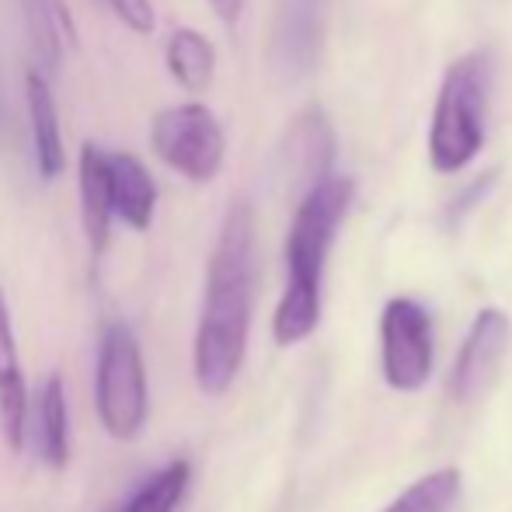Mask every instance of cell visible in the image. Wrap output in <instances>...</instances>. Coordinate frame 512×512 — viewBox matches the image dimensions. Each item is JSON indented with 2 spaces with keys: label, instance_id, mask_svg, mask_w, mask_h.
<instances>
[{
  "label": "cell",
  "instance_id": "d6986e66",
  "mask_svg": "<svg viewBox=\"0 0 512 512\" xmlns=\"http://www.w3.org/2000/svg\"><path fill=\"white\" fill-rule=\"evenodd\" d=\"M108 4L122 18V25H129L133 32H150L154 28V4L150 0H108Z\"/></svg>",
  "mask_w": 512,
  "mask_h": 512
},
{
  "label": "cell",
  "instance_id": "e0dca14e",
  "mask_svg": "<svg viewBox=\"0 0 512 512\" xmlns=\"http://www.w3.org/2000/svg\"><path fill=\"white\" fill-rule=\"evenodd\" d=\"M457 499H460V471L457 467H443V471H432L425 478H418L384 512H453Z\"/></svg>",
  "mask_w": 512,
  "mask_h": 512
},
{
  "label": "cell",
  "instance_id": "2e32d148",
  "mask_svg": "<svg viewBox=\"0 0 512 512\" xmlns=\"http://www.w3.org/2000/svg\"><path fill=\"white\" fill-rule=\"evenodd\" d=\"M164 60H168L171 77L189 91L209 88V81H213V74H216L213 42H209L203 32H196V28H175L168 39Z\"/></svg>",
  "mask_w": 512,
  "mask_h": 512
},
{
  "label": "cell",
  "instance_id": "9a60e30c",
  "mask_svg": "<svg viewBox=\"0 0 512 512\" xmlns=\"http://www.w3.org/2000/svg\"><path fill=\"white\" fill-rule=\"evenodd\" d=\"M35 439H39L42 464L53 467V471H63L70 460V429H67V391H63L60 373H53L39 391Z\"/></svg>",
  "mask_w": 512,
  "mask_h": 512
},
{
  "label": "cell",
  "instance_id": "5b68a950",
  "mask_svg": "<svg viewBox=\"0 0 512 512\" xmlns=\"http://www.w3.org/2000/svg\"><path fill=\"white\" fill-rule=\"evenodd\" d=\"M150 147L171 171L199 185L220 175L227 154L223 126L206 105H175L157 112L150 122Z\"/></svg>",
  "mask_w": 512,
  "mask_h": 512
},
{
  "label": "cell",
  "instance_id": "8fae6325",
  "mask_svg": "<svg viewBox=\"0 0 512 512\" xmlns=\"http://www.w3.org/2000/svg\"><path fill=\"white\" fill-rule=\"evenodd\" d=\"M77 182H81V216H84V234H88L91 255L102 258L108 248V230H112V178H108V150L84 143L81 147V168H77Z\"/></svg>",
  "mask_w": 512,
  "mask_h": 512
},
{
  "label": "cell",
  "instance_id": "ba28073f",
  "mask_svg": "<svg viewBox=\"0 0 512 512\" xmlns=\"http://www.w3.org/2000/svg\"><path fill=\"white\" fill-rule=\"evenodd\" d=\"M324 4L328 0H279L272 28V67L286 81L304 77L317 63L324 35Z\"/></svg>",
  "mask_w": 512,
  "mask_h": 512
},
{
  "label": "cell",
  "instance_id": "ffe728a7",
  "mask_svg": "<svg viewBox=\"0 0 512 512\" xmlns=\"http://www.w3.org/2000/svg\"><path fill=\"white\" fill-rule=\"evenodd\" d=\"M209 7H213L216 14H220L227 25H237V18H241V7L244 0H209Z\"/></svg>",
  "mask_w": 512,
  "mask_h": 512
},
{
  "label": "cell",
  "instance_id": "30bf717a",
  "mask_svg": "<svg viewBox=\"0 0 512 512\" xmlns=\"http://www.w3.org/2000/svg\"><path fill=\"white\" fill-rule=\"evenodd\" d=\"M0 422H4V436L11 450L21 453L28 439V387L25 373H21L18 342H14L4 290H0Z\"/></svg>",
  "mask_w": 512,
  "mask_h": 512
},
{
  "label": "cell",
  "instance_id": "7c38bea8",
  "mask_svg": "<svg viewBox=\"0 0 512 512\" xmlns=\"http://www.w3.org/2000/svg\"><path fill=\"white\" fill-rule=\"evenodd\" d=\"M108 178H112V209L126 227L147 230L157 209V182L147 164L126 150H108Z\"/></svg>",
  "mask_w": 512,
  "mask_h": 512
},
{
  "label": "cell",
  "instance_id": "3957f363",
  "mask_svg": "<svg viewBox=\"0 0 512 512\" xmlns=\"http://www.w3.org/2000/svg\"><path fill=\"white\" fill-rule=\"evenodd\" d=\"M492 91V56L474 49L450 63L429 129V161L439 175H453L485 143V112Z\"/></svg>",
  "mask_w": 512,
  "mask_h": 512
},
{
  "label": "cell",
  "instance_id": "277c9868",
  "mask_svg": "<svg viewBox=\"0 0 512 512\" xmlns=\"http://www.w3.org/2000/svg\"><path fill=\"white\" fill-rule=\"evenodd\" d=\"M95 405L102 429L119 443H133L147 422V373L136 335L122 321L102 331L95 370Z\"/></svg>",
  "mask_w": 512,
  "mask_h": 512
},
{
  "label": "cell",
  "instance_id": "7a4b0ae2",
  "mask_svg": "<svg viewBox=\"0 0 512 512\" xmlns=\"http://www.w3.org/2000/svg\"><path fill=\"white\" fill-rule=\"evenodd\" d=\"M356 196L352 178L331 175L317 189H310L297 206L290 237H286V290L272 317V335L279 345H297L314 335L321 321V283L331 244L342 227L345 213Z\"/></svg>",
  "mask_w": 512,
  "mask_h": 512
},
{
  "label": "cell",
  "instance_id": "9c48e42d",
  "mask_svg": "<svg viewBox=\"0 0 512 512\" xmlns=\"http://www.w3.org/2000/svg\"><path fill=\"white\" fill-rule=\"evenodd\" d=\"M283 157L293 175L304 182V196L331 178V161H335V133L321 108H307L290 122L283 136Z\"/></svg>",
  "mask_w": 512,
  "mask_h": 512
},
{
  "label": "cell",
  "instance_id": "52a82bcc",
  "mask_svg": "<svg viewBox=\"0 0 512 512\" xmlns=\"http://www.w3.org/2000/svg\"><path fill=\"white\" fill-rule=\"evenodd\" d=\"M509 338H512V324L509 314L499 307H485L478 310V317L467 328V338L457 352V363L450 373V394L457 401H474L492 387L495 373H499L502 359L509 352Z\"/></svg>",
  "mask_w": 512,
  "mask_h": 512
},
{
  "label": "cell",
  "instance_id": "4fadbf2b",
  "mask_svg": "<svg viewBox=\"0 0 512 512\" xmlns=\"http://www.w3.org/2000/svg\"><path fill=\"white\" fill-rule=\"evenodd\" d=\"M25 102H28V122H32V147L35 164H39L42 178H56L63 171V133H60V112H56V98L49 88V77L39 67L25 70Z\"/></svg>",
  "mask_w": 512,
  "mask_h": 512
},
{
  "label": "cell",
  "instance_id": "5bb4252c",
  "mask_svg": "<svg viewBox=\"0 0 512 512\" xmlns=\"http://www.w3.org/2000/svg\"><path fill=\"white\" fill-rule=\"evenodd\" d=\"M25 14V32L35 49V67L53 81L63 63V39H74L70 32V14L63 0H18Z\"/></svg>",
  "mask_w": 512,
  "mask_h": 512
},
{
  "label": "cell",
  "instance_id": "8992f818",
  "mask_svg": "<svg viewBox=\"0 0 512 512\" xmlns=\"http://www.w3.org/2000/svg\"><path fill=\"white\" fill-rule=\"evenodd\" d=\"M384 380L401 394H415L432 377V317L422 304L394 297L380 314Z\"/></svg>",
  "mask_w": 512,
  "mask_h": 512
},
{
  "label": "cell",
  "instance_id": "6da1fadb",
  "mask_svg": "<svg viewBox=\"0 0 512 512\" xmlns=\"http://www.w3.org/2000/svg\"><path fill=\"white\" fill-rule=\"evenodd\" d=\"M255 213L237 199L223 216L206 269V297L196 331V384L220 398L237 380L248 352L251 307H255Z\"/></svg>",
  "mask_w": 512,
  "mask_h": 512
},
{
  "label": "cell",
  "instance_id": "ac0fdd59",
  "mask_svg": "<svg viewBox=\"0 0 512 512\" xmlns=\"http://www.w3.org/2000/svg\"><path fill=\"white\" fill-rule=\"evenodd\" d=\"M189 481H192L189 460H171L164 471L147 478V485L122 506V512H175L178 502L189 492Z\"/></svg>",
  "mask_w": 512,
  "mask_h": 512
}]
</instances>
